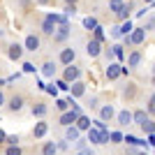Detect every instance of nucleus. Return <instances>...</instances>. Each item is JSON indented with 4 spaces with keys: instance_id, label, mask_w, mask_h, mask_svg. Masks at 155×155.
I'll return each mask as SVG.
<instances>
[{
    "instance_id": "1",
    "label": "nucleus",
    "mask_w": 155,
    "mask_h": 155,
    "mask_svg": "<svg viewBox=\"0 0 155 155\" xmlns=\"http://www.w3.org/2000/svg\"><path fill=\"white\" fill-rule=\"evenodd\" d=\"M56 23H58V14H49V16L44 19V23H42V30H44L46 35H53Z\"/></svg>"
},
{
    "instance_id": "2",
    "label": "nucleus",
    "mask_w": 155,
    "mask_h": 155,
    "mask_svg": "<svg viewBox=\"0 0 155 155\" xmlns=\"http://www.w3.org/2000/svg\"><path fill=\"white\" fill-rule=\"evenodd\" d=\"M125 39H127V44H141L143 39H146V30H143V28H134L132 35L125 37Z\"/></svg>"
},
{
    "instance_id": "3",
    "label": "nucleus",
    "mask_w": 155,
    "mask_h": 155,
    "mask_svg": "<svg viewBox=\"0 0 155 155\" xmlns=\"http://www.w3.org/2000/svg\"><path fill=\"white\" fill-rule=\"evenodd\" d=\"M77 120H79L77 111H67V114L60 116V125H65V127H72V123H77Z\"/></svg>"
},
{
    "instance_id": "4",
    "label": "nucleus",
    "mask_w": 155,
    "mask_h": 155,
    "mask_svg": "<svg viewBox=\"0 0 155 155\" xmlns=\"http://www.w3.org/2000/svg\"><path fill=\"white\" fill-rule=\"evenodd\" d=\"M120 74H123V67H120V65L111 63L109 67H107V79H118Z\"/></svg>"
},
{
    "instance_id": "5",
    "label": "nucleus",
    "mask_w": 155,
    "mask_h": 155,
    "mask_svg": "<svg viewBox=\"0 0 155 155\" xmlns=\"http://www.w3.org/2000/svg\"><path fill=\"white\" fill-rule=\"evenodd\" d=\"M26 49H28V51H37V49H39V37L28 35V37H26Z\"/></svg>"
},
{
    "instance_id": "6",
    "label": "nucleus",
    "mask_w": 155,
    "mask_h": 155,
    "mask_svg": "<svg viewBox=\"0 0 155 155\" xmlns=\"http://www.w3.org/2000/svg\"><path fill=\"white\" fill-rule=\"evenodd\" d=\"M65 139H67V141H79V127L77 125H72V127L65 130Z\"/></svg>"
},
{
    "instance_id": "7",
    "label": "nucleus",
    "mask_w": 155,
    "mask_h": 155,
    "mask_svg": "<svg viewBox=\"0 0 155 155\" xmlns=\"http://www.w3.org/2000/svg\"><path fill=\"white\" fill-rule=\"evenodd\" d=\"M86 51H88V56H100V42L97 39H93V42H88V46H86Z\"/></svg>"
},
{
    "instance_id": "8",
    "label": "nucleus",
    "mask_w": 155,
    "mask_h": 155,
    "mask_svg": "<svg viewBox=\"0 0 155 155\" xmlns=\"http://www.w3.org/2000/svg\"><path fill=\"white\" fill-rule=\"evenodd\" d=\"M72 60H74V49H65V51L60 53V63H65V65H70Z\"/></svg>"
},
{
    "instance_id": "9",
    "label": "nucleus",
    "mask_w": 155,
    "mask_h": 155,
    "mask_svg": "<svg viewBox=\"0 0 155 155\" xmlns=\"http://www.w3.org/2000/svg\"><path fill=\"white\" fill-rule=\"evenodd\" d=\"M91 118L88 116H79V120H77V127H79V132H81V130H91Z\"/></svg>"
},
{
    "instance_id": "10",
    "label": "nucleus",
    "mask_w": 155,
    "mask_h": 155,
    "mask_svg": "<svg viewBox=\"0 0 155 155\" xmlns=\"http://www.w3.org/2000/svg\"><path fill=\"white\" fill-rule=\"evenodd\" d=\"M109 7H111V12L118 16V14L123 12V7H125V5H123V0H109Z\"/></svg>"
},
{
    "instance_id": "11",
    "label": "nucleus",
    "mask_w": 155,
    "mask_h": 155,
    "mask_svg": "<svg viewBox=\"0 0 155 155\" xmlns=\"http://www.w3.org/2000/svg\"><path fill=\"white\" fill-rule=\"evenodd\" d=\"M77 77H79V70L74 65H70V67L65 70V79H67V81H77Z\"/></svg>"
},
{
    "instance_id": "12",
    "label": "nucleus",
    "mask_w": 155,
    "mask_h": 155,
    "mask_svg": "<svg viewBox=\"0 0 155 155\" xmlns=\"http://www.w3.org/2000/svg\"><path fill=\"white\" fill-rule=\"evenodd\" d=\"M111 116H114V107H111V104H107V107L100 109V118H102V120H109Z\"/></svg>"
},
{
    "instance_id": "13",
    "label": "nucleus",
    "mask_w": 155,
    "mask_h": 155,
    "mask_svg": "<svg viewBox=\"0 0 155 155\" xmlns=\"http://www.w3.org/2000/svg\"><path fill=\"white\" fill-rule=\"evenodd\" d=\"M118 123H120V125H130V123H132V114H130L127 109L120 111V114H118Z\"/></svg>"
},
{
    "instance_id": "14",
    "label": "nucleus",
    "mask_w": 155,
    "mask_h": 155,
    "mask_svg": "<svg viewBox=\"0 0 155 155\" xmlns=\"http://www.w3.org/2000/svg\"><path fill=\"white\" fill-rule=\"evenodd\" d=\"M139 63H141V53H139V51L130 53V58H127V67H137Z\"/></svg>"
},
{
    "instance_id": "15",
    "label": "nucleus",
    "mask_w": 155,
    "mask_h": 155,
    "mask_svg": "<svg viewBox=\"0 0 155 155\" xmlns=\"http://www.w3.org/2000/svg\"><path fill=\"white\" fill-rule=\"evenodd\" d=\"M67 35H70V26H67V23H63V26L58 28V32H56V39H58V42H63Z\"/></svg>"
},
{
    "instance_id": "16",
    "label": "nucleus",
    "mask_w": 155,
    "mask_h": 155,
    "mask_svg": "<svg viewBox=\"0 0 155 155\" xmlns=\"http://www.w3.org/2000/svg\"><path fill=\"white\" fill-rule=\"evenodd\" d=\"M132 120H134L137 125H143L148 120V118H146V111H134V114H132Z\"/></svg>"
},
{
    "instance_id": "17",
    "label": "nucleus",
    "mask_w": 155,
    "mask_h": 155,
    "mask_svg": "<svg viewBox=\"0 0 155 155\" xmlns=\"http://www.w3.org/2000/svg\"><path fill=\"white\" fill-rule=\"evenodd\" d=\"M46 130H49V125H46V123H37V125H35V132H32V134L39 139V137H44V134H46Z\"/></svg>"
},
{
    "instance_id": "18",
    "label": "nucleus",
    "mask_w": 155,
    "mask_h": 155,
    "mask_svg": "<svg viewBox=\"0 0 155 155\" xmlns=\"http://www.w3.org/2000/svg\"><path fill=\"white\" fill-rule=\"evenodd\" d=\"M56 150H58V146L53 141H49V143H44V148H42V155H56Z\"/></svg>"
},
{
    "instance_id": "19",
    "label": "nucleus",
    "mask_w": 155,
    "mask_h": 155,
    "mask_svg": "<svg viewBox=\"0 0 155 155\" xmlns=\"http://www.w3.org/2000/svg\"><path fill=\"white\" fill-rule=\"evenodd\" d=\"M70 91H72V95H74V97L84 95V84H81V81H74V84L70 86Z\"/></svg>"
},
{
    "instance_id": "20",
    "label": "nucleus",
    "mask_w": 155,
    "mask_h": 155,
    "mask_svg": "<svg viewBox=\"0 0 155 155\" xmlns=\"http://www.w3.org/2000/svg\"><path fill=\"white\" fill-rule=\"evenodd\" d=\"M42 74H44V77H53V74H56V67H53V63H46L44 67H42Z\"/></svg>"
},
{
    "instance_id": "21",
    "label": "nucleus",
    "mask_w": 155,
    "mask_h": 155,
    "mask_svg": "<svg viewBox=\"0 0 155 155\" xmlns=\"http://www.w3.org/2000/svg\"><path fill=\"white\" fill-rule=\"evenodd\" d=\"M21 107H23V100H21V97H12V102H9V109H12V111H19Z\"/></svg>"
},
{
    "instance_id": "22",
    "label": "nucleus",
    "mask_w": 155,
    "mask_h": 155,
    "mask_svg": "<svg viewBox=\"0 0 155 155\" xmlns=\"http://www.w3.org/2000/svg\"><path fill=\"white\" fill-rule=\"evenodd\" d=\"M141 130L146 132V134H155V123L153 120H146V123L141 125Z\"/></svg>"
},
{
    "instance_id": "23",
    "label": "nucleus",
    "mask_w": 155,
    "mask_h": 155,
    "mask_svg": "<svg viewBox=\"0 0 155 155\" xmlns=\"http://www.w3.org/2000/svg\"><path fill=\"white\" fill-rule=\"evenodd\" d=\"M9 58H12V60L21 58V46H19V44H14L12 49H9Z\"/></svg>"
},
{
    "instance_id": "24",
    "label": "nucleus",
    "mask_w": 155,
    "mask_h": 155,
    "mask_svg": "<svg viewBox=\"0 0 155 155\" xmlns=\"http://www.w3.org/2000/svg\"><path fill=\"white\" fill-rule=\"evenodd\" d=\"M130 32H132V21H123V26H120V35L127 37Z\"/></svg>"
},
{
    "instance_id": "25",
    "label": "nucleus",
    "mask_w": 155,
    "mask_h": 155,
    "mask_svg": "<svg viewBox=\"0 0 155 155\" xmlns=\"http://www.w3.org/2000/svg\"><path fill=\"white\" fill-rule=\"evenodd\" d=\"M93 125H95V130H100V132H109V130H107V123H104L102 118H97V120H93Z\"/></svg>"
},
{
    "instance_id": "26",
    "label": "nucleus",
    "mask_w": 155,
    "mask_h": 155,
    "mask_svg": "<svg viewBox=\"0 0 155 155\" xmlns=\"http://www.w3.org/2000/svg\"><path fill=\"white\" fill-rule=\"evenodd\" d=\"M32 114H35V116H44L46 107H44V104H37V107H32Z\"/></svg>"
},
{
    "instance_id": "27",
    "label": "nucleus",
    "mask_w": 155,
    "mask_h": 155,
    "mask_svg": "<svg viewBox=\"0 0 155 155\" xmlns=\"http://www.w3.org/2000/svg\"><path fill=\"white\" fill-rule=\"evenodd\" d=\"M84 26H86V28H93V30H95V28H97V21L93 19V16H88V19H84Z\"/></svg>"
},
{
    "instance_id": "28",
    "label": "nucleus",
    "mask_w": 155,
    "mask_h": 155,
    "mask_svg": "<svg viewBox=\"0 0 155 155\" xmlns=\"http://www.w3.org/2000/svg\"><path fill=\"white\" fill-rule=\"evenodd\" d=\"M111 141H114V143H120V141H125V137L120 134V132H111Z\"/></svg>"
},
{
    "instance_id": "29",
    "label": "nucleus",
    "mask_w": 155,
    "mask_h": 155,
    "mask_svg": "<svg viewBox=\"0 0 155 155\" xmlns=\"http://www.w3.org/2000/svg\"><path fill=\"white\" fill-rule=\"evenodd\" d=\"M56 104H58V109H60V111H65V109H67V104H72V102H70V100H58Z\"/></svg>"
},
{
    "instance_id": "30",
    "label": "nucleus",
    "mask_w": 155,
    "mask_h": 155,
    "mask_svg": "<svg viewBox=\"0 0 155 155\" xmlns=\"http://www.w3.org/2000/svg\"><path fill=\"white\" fill-rule=\"evenodd\" d=\"M7 155H21V148L19 146H9V148H7Z\"/></svg>"
},
{
    "instance_id": "31",
    "label": "nucleus",
    "mask_w": 155,
    "mask_h": 155,
    "mask_svg": "<svg viewBox=\"0 0 155 155\" xmlns=\"http://www.w3.org/2000/svg\"><path fill=\"white\" fill-rule=\"evenodd\" d=\"M114 56H116V58H123V46H114Z\"/></svg>"
},
{
    "instance_id": "32",
    "label": "nucleus",
    "mask_w": 155,
    "mask_h": 155,
    "mask_svg": "<svg viewBox=\"0 0 155 155\" xmlns=\"http://www.w3.org/2000/svg\"><path fill=\"white\" fill-rule=\"evenodd\" d=\"M127 12H130V5H125V7H123V12L118 14V19H127Z\"/></svg>"
},
{
    "instance_id": "33",
    "label": "nucleus",
    "mask_w": 155,
    "mask_h": 155,
    "mask_svg": "<svg viewBox=\"0 0 155 155\" xmlns=\"http://www.w3.org/2000/svg\"><path fill=\"white\" fill-rule=\"evenodd\" d=\"M102 37H104V32H102V28L97 26V28H95V39H97V42H100V39H102Z\"/></svg>"
},
{
    "instance_id": "34",
    "label": "nucleus",
    "mask_w": 155,
    "mask_h": 155,
    "mask_svg": "<svg viewBox=\"0 0 155 155\" xmlns=\"http://www.w3.org/2000/svg\"><path fill=\"white\" fill-rule=\"evenodd\" d=\"M148 111L155 114V95H150V104H148Z\"/></svg>"
},
{
    "instance_id": "35",
    "label": "nucleus",
    "mask_w": 155,
    "mask_h": 155,
    "mask_svg": "<svg viewBox=\"0 0 155 155\" xmlns=\"http://www.w3.org/2000/svg\"><path fill=\"white\" fill-rule=\"evenodd\" d=\"M16 141H19V137H7V143H9V146H16Z\"/></svg>"
},
{
    "instance_id": "36",
    "label": "nucleus",
    "mask_w": 155,
    "mask_h": 155,
    "mask_svg": "<svg viewBox=\"0 0 155 155\" xmlns=\"http://www.w3.org/2000/svg\"><path fill=\"white\" fill-rule=\"evenodd\" d=\"M56 86H58V88H60V91H70V86H67V84H65V81H58V84H56Z\"/></svg>"
},
{
    "instance_id": "37",
    "label": "nucleus",
    "mask_w": 155,
    "mask_h": 155,
    "mask_svg": "<svg viewBox=\"0 0 155 155\" xmlns=\"http://www.w3.org/2000/svg\"><path fill=\"white\" fill-rule=\"evenodd\" d=\"M150 28H155V19H150L146 26H143V30H150Z\"/></svg>"
},
{
    "instance_id": "38",
    "label": "nucleus",
    "mask_w": 155,
    "mask_h": 155,
    "mask_svg": "<svg viewBox=\"0 0 155 155\" xmlns=\"http://www.w3.org/2000/svg\"><path fill=\"white\" fill-rule=\"evenodd\" d=\"M46 91L51 93V95H58V88H56V86H46Z\"/></svg>"
},
{
    "instance_id": "39",
    "label": "nucleus",
    "mask_w": 155,
    "mask_h": 155,
    "mask_svg": "<svg viewBox=\"0 0 155 155\" xmlns=\"http://www.w3.org/2000/svg\"><path fill=\"white\" fill-rule=\"evenodd\" d=\"M23 70H26V72H35V67H32L30 63H26V65H23Z\"/></svg>"
},
{
    "instance_id": "40",
    "label": "nucleus",
    "mask_w": 155,
    "mask_h": 155,
    "mask_svg": "<svg viewBox=\"0 0 155 155\" xmlns=\"http://www.w3.org/2000/svg\"><path fill=\"white\" fill-rule=\"evenodd\" d=\"M148 143H150V146L155 148V134H148Z\"/></svg>"
},
{
    "instance_id": "41",
    "label": "nucleus",
    "mask_w": 155,
    "mask_h": 155,
    "mask_svg": "<svg viewBox=\"0 0 155 155\" xmlns=\"http://www.w3.org/2000/svg\"><path fill=\"white\" fill-rule=\"evenodd\" d=\"M5 139H7V134L2 132V130H0V141H5Z\"/></svg>"
},
{
    "instance_id": "42",
    "label": "nucleus",
    "mask_w": 155,
    "mask_h": 155,
    "mask_svg": "<svg viewBox=\"0 0 155 155\" xmlns=\"http://www.w3.org/2000/svg\"><path fill=\"white\" fill-rule=\"evenodd\" d=\"M2 102H5V97H2V93H0V107H2Z\"/></svg>"
},
{
    "instance_id": "43",
    "label": "nucleus",
    "mask_w": 155,
    "mask_h": 155,
    "mask_svg": "<svg viewBox=\"0 0 155 155\" xmlns=\"http://www.w3.org/2000/svg\"><path fill=\"white\" fill-rule=\"evenodd\" d=\"M65 2H70V5H74V2H77V0H65Z\"/></svg>"
},
{
    "instance_id": "44",
    "label": "nucleus",
    "mask_w": 155,
    "mask_h": 155,
    "mask_svg": "<svg viewBox=\"0 0 155 155\" xmlns=\"http://www.w3.org/2000/svg\"><path fill=\"white\" fill-rule=\"evenodd\" d=\"M137 155H148V153H146V150H143V153H137Z\"/></svg>"
},
{
    "instance_id": "45",
    "label": "nucleus",
    "mask_w": 155,
    "mask_h": 155,
    "mask_svg": "<svg viewBox=\"0 0 155 155\" xmlns=\"http://www.w3.org/2000/svg\"><path fill=\"white\" fill-rule=\"evenodd\" d=\"M143 2H153V0H143Z\"/></svg>"
},
{
    "instance_id": "46",
    "label": "nucleus",
    "mask_w": 155,
    "mask_h": 155,
    "mask_svg": "<svg viewBox=\"0 0 155 155\" xmlns=\"http://www.w3.org/2000/svg\"><path fill=\"white\" fill-rule=\"evenodd\" d=\"M77 155H86V153H77Z\"/></svg>"
}]
</instances>
